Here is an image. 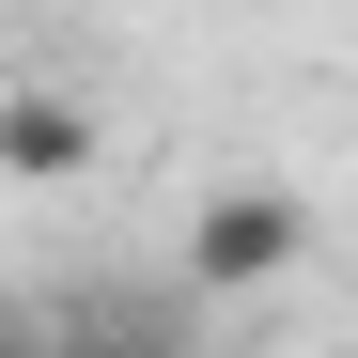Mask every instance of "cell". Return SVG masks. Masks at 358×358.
<instances>
[{
  "label": "cell",
  "mask_w": 358,
  "mask_h": 358,
  "mask_svg": "<svg viewBox=\"0 0 358 358\" xmlns=\"http://www.w3.org/2000/svg\"><path fill=\"white\" fill-rule=\"evenodd\" d=\"M312 265V203L265 187V171H234V187L187 203V296H280Z\"/></svg>",
  "instance_id": "cell-1"
},
{
  "label": "cell",
  "mask_w": 358,
  "mask_h": 358,
  "mask_svg": "<svg viewBox=\"0 0 358 358\" xmlns=\"http://www.w3.org/2000/svg\"><path fill=\"white\" fill-rule=\"evenodd\" d=\"M0 171H16V187H78L94 171V109L47 94V78H0Z\"/></svg>",
  "instance_id": "cell-2"
},
{
  "label": "cell",
  "mask_w": 358,
  "mask_h": 358,
  "mask_svg": "<svg viewBox=\"0 0 358 358\" xmlns=\"http://www.w3.org/2000/svg\"><path fill=\"white\" fill-rule=\"evenodd\" d=\"M63 358H203V312H156V296H78Z\"/></svg>",
  "instance_id": "cell-3"
},
{
  "label": "cell",
  "mask_w": 358,
  "mask_h": 358,
  "mask_svg": "<svg viewBox=\"0 0 358 358\" xmlns=\"http://www.w3.org/2000/svg\"><path fill=\"white\" fill-rule=\"evenodd\" d=\"M0 358H63V312H16L0 296Z\"/></svg>",
  "instance_id": "cell-4"
}]
</instances>
